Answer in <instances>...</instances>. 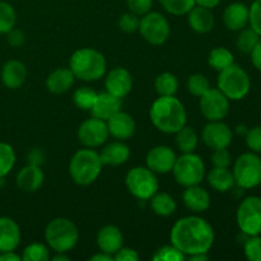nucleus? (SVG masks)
<instances>
[{
  "label": "nucleus",
  "instance_id": "cd10ccee",
  "mask_svg": "<svg viewBox=\"0 0 261 261\" xmlns=\"http://www.w3.org/2000/svg\"><path fill=\"white\" fill-rule=\"evenodd\" d=\"M208 184L219 193H227L236 185L233 172L228 167H214L208 173Z\"/></svg>",
  "mask_w": 261,
  "mask_h": 261
},
{
  "label": "nucleus",
  "instance_id": "e433bc0d",
  "mask_svg": "<svg viewBox=\"0 0 261 261\" xmlns=\"http://www.w3.org/2000/svg\"><path fill=\"white\" fill-rule=\"evenodd\" d=\"M50 259V251L43 244H31L23 250L22 260L24 261H47Z\"/></svg>",
  "mask_w": 261,
  "mask_h": 261
},
{
  "label": "nucleus",
  "instance_id": "6e6d98bb",
  "mask_svg": "<svg viewBox=\"0 0 261 261\" xmlns=\"http://www.w3.org/2000/svg\"><path fill=\"white\" fill-rule=\"evenodd\" d=\"M208 254H195V255H190L189 256V260L191 261H204L208 260Z\"/></svg>",
  "mask_w": 261,
  "mask_h": 261
},
{
  "label": "nucleus",
  "instance_id": "39448f33",
  "mask_svg": "<svg viewBox=\"0 0 261 261\" xmlns=\"http://www.w3.org/2000/svg\"><path fill=\"white\" fill-rule=\"evenodd\" d=\"M45 240L54 251L66 254L78 244L79 231L70 219L55 218L46 226Z\"/></svg>",
  "mask_w": 261,
  "mask_h": 261
},
{
  "label": "nucleus",
  "instance_id": "4468645a",
  "mask_svg": "<svg viewBox=\"0 0 261 261\" xmlns=\"http://www.w3.org/2000/svg\"><path fill=\"white\" fill-rule=\"evenodd\" d=\"M203 142L211 149H221L228 148L233 139V133L231 127L224 124L222 120L219 121H211L203 129Z\"/></svg>",
  "mask_w": 261,
  "mask_h": 261
},
{
  "label": "nucleus",
  "instance_id": "7ed1b4c3",
  "mask_svg": "<svg viewBox=\"0 0 261 261\" xmlns=\"http://www.w3.org/2000/svg\"><path fill=\"white\" fill-rule=\"evenodd\" d=\"M69 68L75 78L86 82L98 81L106 73V59L99 51L91 47L79 48L71 55Z\"/></svg>",
  "mask_w": 261,
  "mask_h": 261
},
{
  "label": "nucleus",
  "instance_id": "423d86ee",
  "mask_svg": "<svg viewBox=\"0 0 261 261\" xmlns=\"http://www.w3.org/2000/svg\"><path fill=\"white\" fill-rule=\"evenodd\" d=\"M251 88L250 76L237 64H232L224 70L219 71L218 89L229 99L240 101L249 94Z\"/></svg>",
  "mask_w": 261,
  "mask_h": 261
},
{
  "label": "nucleus",
  "instance_id": "f8f14e48",
  "mask_svg": "<svg viewBox=\"0 0 261 261\" xmlns=\"http://www.w3.org/2000/svg\"><path fill=\"white\" fill-rule=\"evenodd\" d=\"M200 111L209 121H219L228 115L229 99L218 88H209L200 96Z\"/></svg>",
  "mask_w": 261,
  "mask_h": 261
},
{
  "label": "nucleus",
  "instance_id": "864d4df0",
  "mask_svg": "<svg viewBox=\"0 0 261 261\" xmlns=\"http://www.w3.org/2000/svg\"><path fill=\"white\" fill-rule=\"evenodd\" d=\"M219 3L221 0H195V5H200V7L208 8V9H213Z\"/></svg>",
  "mask_w": 261,
  "mask_h": 261
},
{
  "label": "nucleus",
  "instance_id": "49530a36",
  "mask_svg": "<svg viewBox=\"0 0 261 261\" xmlns=\"http://www.w3.org/2000/svg\"><path fill=\"white\" fill-rule=\"evenodd\" d=\"M126 4L132 13L137 15H144L150 12L153 0H126Z\"/></svg>",
  "mask_w": 261,
  "mask_h": 261
},
{
  "label": "nucleus",
  "instance_id": "ddd939ff",
  "mask_svg": "<svg viewBox=\"0 0 261 261\" xmlns=\"http://www.w3.org/2000/svg\"><path fill=\"white\" fill-rule=\"evenodd\" d=\"M110 133L105 120L92 117L81 124L78 129V139L84 147L96 148L103 144Z\"/></svg>",
  "mask_w": 261,
  "mask_h": 261
},
{
  "label": "nucleus",
  "instance_id": "3c124183",
  "mask_svg": "<svg viewBox=\"0 0 261 261\" xmlns=\"http://www.w3.org/2000/svg\"><path fill=\"white\" fill-rule=\"evenodd\" d=\"M28 160H30V165L40 166L43 162V153L41 149H33L31 150L28 154Z\"/></svg>",
  "mask_w": 261,
  "mask_h": 261
},
{
  "label": "nucleus",
  "instance_id": "c756f323",
  "mask_svg": "<svg viewBox=\"0 0 261 261\" xmlns=\"http://www.w3.org/2000/svg\"><path fill=\"white\" fill-rule=\"evenodd\" d=\"M176 134V145L182 153H193L198 147V134L190 126H182Z\"/></svg>",
  "mask_w": 261,
  "mask_h": 261
},
{
  "label": "nucleus",
  "instance_id": "dca6fc26",
  "mask_svg": "<svg viewBox=\"0 0 261 261\" xmlns=\"http://www.w3.org/2000/svg\"><path fill=\"white\" fill-rule=\"evenodd\" d=\"M106 92L117 98H124L132 92L133 76L125 68H115L110 70L105 81Z\"/></svg>",
  "mask_w": 261,
  "mask_h": 261
},
{
  "label": "nucleus",
  "instance_id": "79ce46f5",
  "mask_svg": "<svg viewBox=\"0 0 261 261\" xmlns=\"http://www.w3.org/2000/svg\"><path fill=\"white\" fill-rule=\"evenodd\" d=\"M139 23H140L139 15L129 12V13H125V14H122L121 17H120L119 27L120 30L124 31V32L133 33L137 30H139Z\"/></svg>",
  "mask_w": 261,
  "mask_h": 261
},
{
  "label": "nucleus",
  "instance_id": "72a5a7b5",
  "mask_svg": "<svg viewBox=\"0 0 261 261\" xmlns=\"http://www.w3.org/2000/svg\"><path fill=\"white\" fill-rule=\"evenodd\" d=\"M17 22V13L9 3L0 2V35L9 32Z\"/></svg>",
  "mask_w": 261,
  "mask_h": 261
},
{
  "label": "nucleus",
  "instance_id": "f704fd0d",
  "mask_svg": "<svg viewBox=\"0 0 261 261\" xmlns=\"http://www.w3.org/2000/svg\"><path fill=\"white\" fill-rule=\"evenodd\" d=\"M97 92L93 91L89 87H81V88L76 89L73 94V101L75 103V106L81 110H88L92 109L94 101H96Z\"/></svg>",
  "mask_w": 261,
  "mask_h": 261
},
{
  "label": "nucleus",
  "instance_id": "ea45409f",
  "mask_svg": "<svg viewBox=\"0 0 261 261\" xmlns=\"http://www.w3.org/2000/svg\"><path fill=\"white\" fill-rule=\"evenodd\" d=\"M153 260L154 261H182L185 260V255L177 249V247L173 246L172 244L167 245V246H163L161 249H158L155 251V254L153 255Z\"/></svg>",
  "mask_w": 261,
  "mask_h": 261
},
{
  "label": "nucleus",
  "instance_id": "a18cd8bd",
  "mask_svg": "<svg viewBox=\"0 0 261 261\" xmlns=\"http://www.w3.org/2000/svg\"><path fill=\"white\" fill-rule=\"evenodd\" d=\"M250 9V27L254 28L257 33L261 36V0H255L249 7Z\"/></svg>",
  "mask_w": 261,
  "mask_h": 261
},
{
  "label": "nucleus",
  "instance_id": "7c9ffc66",
  "mask_svg": "<svg viewBox=\"0 0 261 261\" xmlns=\"http://www.w3.org/2000/svg\"><path fill=\"white\" fill-rule=\"evenodd\" d=\"M208 64L217 71H222L234 64L233 54L226 47H216L209 53Z\"/></svg>",
  "mask_w": 261,
  "mask_h": 261
},
{
  "label": "nucleus",
  "instance_id": "aec40b11",
  "mask_svg": "<svg viewBox=\"0 0 261 261\" xmlns=\"http://www.w3.org/2000/svg\"><path fill=\"white\" fill-rule=\"evenodd\" d=\"M120 110H121V98L112 96L109 92H103V93H97L91 112L93 117L107 121Z\"/></svg>",
  "mask_w": 261,
  "mask_h": 261
},
{
  "label": "nucleus",
  "instance_id": "5701e85b",
  "mask_svg": "<svg viewBox=\"0 0 261 261\" xmlns=\"http://www.w3.org/2000/svg\"><path fill=\"white\" fill-rule=\"evenodd\" d=\"M27 68L19 60H9L4 64L2 69L3 83L10 89H17L22 87L27 79Z\"/></svg>",
  "mask_w": 261,
  "mask_h": 261
},
{
  "label": "nucleus",
  "instance_id": "37998d69",
  "mask_svg": "<svg viewBox=\"0 0 261 261\" xmlns=\"http://www.w3.org/2000/svg\"><path fill=\"white\" fill-rule=\"evenodd\" d=\"M246 144L252 152L261 153V125L247 130Z\"/></svg>",
  "mask_w": 261,
  "mask_h": 261
},
{
  "label": "nucleus",
  "instance_id": "5fc2aeb1",
  "mask_svg": "<svg viewBox=\"0 0 261 261\" xmlns=\"http://www.w3.org/2000/svg\"><path fill=\"white\" fill-rule=\"evenodd\" d=\"M92 261H111L114 260V255H110L107 254V252H98V254L93 255V256L91 257Z\"/></svg>",
  "mask_w": 261,
  "mask_h": 261
},
{
  "label": "nucleus",
  "instance_id": "de8ad7c7",
  "mask_svg": "<svg viewBox=\"0 0 261 261\" xmlns=\"http://www.w3.org/2000/svg\"><path fill=\"white\" fill-rule=\"evenodd\" d=\"M114 260L116 261H138L139 260V254L134 249L129 247H121L114 254Z\"/></svg>",
  "mask_w": 261,
  "mask_h": 261
},
{
  "label": "nucleus",
  "instance_id": "c9c22d12",
  "mask_svg": "<svg viewBox=\"0 0 261 261\" xmlns=\"http://www.w3.org/2000/svg\"><path fill=\"white\" fill-rule=\"evenodd\" d=\"M15 163L14 149L8 143H0V178L13 170Z\"/></svg>",
  "mask_w": 261,
  "mask_h": 261
},
{
  "label": "nucleus",
  "instance_id": "1a4fd4ad",
  "mask_svg": "<svg viewBox=\"0 0 261 261\" xmlns=\"http://www.w3.org/2000/svg\"><path fill=\"white\" fill-rule=\"evenodd\" d=\"M125 184L134 198L139 200H149L160 189L155 173L148 167H134L127 172Z\"/></svg>",
  "mask_w": 261,
  "mask_h": 261
},
{
  "label": "nucleus",
  "instance_id": "6ab92c4d",
  "mask_svg": "<svg viewBox=\"0 0 261 261\" xmlns=\"http://www.w3.org/2000/svg\"><path fill=\"white\" fill-rule=\"evenodd\" d=\"M45 175L40 166L27 165L18 172L15 182L17 186L24 193H35L42 186Z\"/></svg>",
  "mask_w": 261,
  "mask_h": 261
},
{
  "label": "nucleus",
  "instance_id": "c85d7f7f",
  "mask_svg": "<svg viewBox=\"0 0 261 261\" xmlns=\"http://www.w3.org/2000/svg\"><path fill=\"white\" fill-rule=\"evenodd\" d=\"M150 208L157 216L170 217L176 212V201L170 194L157 191L150 198Z\"/></svg>",
  "mask_w": 261,
  "mask_h": 261
},
{
  "label": "nucleus",
  "instance_id": "bb28decb",
  "mask_svg": "<svg viewBox=\"0 0 261 261\" xmlns=\"http://www.w3.org/2000/svg\"><path fill=\"white\" fill-rule=\"evenodd\" d=\"M101 161L107 166L124 165L130 157V149L126 144L121 142H112L102 149Z\"/></svg>",
  "mask_w": 261,
  "mask_h": 261
},
{
  "label": "nucleus",
  "instance_id": "8fccbe9b",
  "mask_svg": "<svg viewBox=\"0 0 261 261\" xmlns=\"http://www.w3.org/2000/svg\"><path fill=\"white\" fill-rule=\"evenodd\" d=\"M250 55H251V61L252 64H254L255 68L259 71H261V37Z\"/></svg>",
  "mask_w": 261,
  "mask_h": 261
},
{
  "label": "nucleus",
  "instance_id": "09e8293b",
  "mask_svg": "<svg viewBox=\"0 0 261 261\" xmlns=\"http://www.w3.org/2000/svg\"><path fill=\"white\" fill-rule=\"evenodd\" d=\"M7 35H8L7 41H8V43L12 46V47H19V46H22L23 43H24L25 36L20 30L12 28V30L7 33Z\"/></svg>",
  "mask_w": 261,
  "mask_h": 261
},
{
  "label": "nucleus",
  "instance_id": "b1692460",
  "mask_svg": "<svg viewBox=\"0 0 261 261\" xmlns=\"http://www.w3.org/2000/svg\"><path fill=\"white\" fill-rule=\"evenodd\" d=\"M182 200L186 208L195 213L208 211L211 206V195L205 189L200 188L199 185L189 186L182 194Z\"/></svg>",
  "mask_w": 261,
  "mask_h": 261
},
{
  "label": "nucleus",
  "instance_id": "4c0bfd02",
  "mask_svg": "<svg viewBox=\"0 0 261 261\" xmlns=\"http://www.w3.org/2000/svg\"><path fill=\"white\" fill-rule=\"evenodd\" d=\"M160 3L165 10L173 15L188 14L195 7V0H160Z\"/></svg>",
  "mask_w": 261,
  "mask_h": 261
},
{
  "label": "nucleus",
  "instance_id": "2f4dec72",
  "mask_svg": "<svg viewBox=\"0 0 261 261\" xmlns=\"http://www.w3.org/2000/svg\"><path fill=\"white\" fill-rule=\"evenodd\" d=\"M154 88L160 96H175L178 88V81L173 74L162 73L155 78Z\"/></svg>",
  "mask_w": 261,
  "mask_h": 261
},
{
  "label": "nucleus",
  "instance_id": "412c9836",
  "mask_svg": "<svg viewBox=\"0 0 261 261\" xmlns=\"http://www.w3.org/2000/svg\"><path fill=\"white\" fill-rule=\"evenodd\" d=\"M19 242V226L12 218L0 217V252L14 251Z\"/></svg>",
  "mask_w": 261,
  "mask_h": 261
},
{
  "label": "nucleus",
  "instance_id": "a878e982",
  "mask_svg": "<svg viewBox=\"0 0 261 261\" xmlns=\"http://www.w3.org/2000/svg\"><path fill=\"white\" fill-rule=\"evenodd\" d=\"M75 75L70 68H59L54 70L46 79V87L54 94L65 93L71 88Z\"/></svg>",
  "mask_w": 261,
  "mask_h": 261
},
{
  "label": "nucleus",
  "instance_id": "20e7f679",
  "mask_svg": "<svg viewBox=\"0 0 261 261\" xmlns=\"http://www.w3.org/2000/svg\"><path fill=\"white\" fill-rule=\"evenodd\" d=\"M102 163L98 153L93 149H79L74 153L69 163V173L76 185L87 186L93 184L101 175Z\"/></svg>",
  "mask_w": 261,
  "mask_h": 261
},
{
  "label": "nucleus",
  "instance_id": "c03bdc74",
  "mask_svg": "<svg viewBox=\"0 0 261 261\" xmlns=\"http://www.w3.org/2000/svg\"><path fill=\"white\" fill-rule=\"evenodd\" d=\"M212 162L214 167H229L232 165V155L227 148L214 149L212 154Z\"/></svg>",
  "mask_w": 261,
  "mask_h": 261
},
{
  "label": "nucleus",
  "instance_id": "a19ab883",
  "mask_svg": "<svg viewBox=\"0 0 261 261\" xmlns=\"http://www.w3.org/2000/svg\"><path fill=\"white\" fill-rule=\"evenodd\" d=\"M245 256L250 261H261V236H249L244 245Z\"/></svg>",
  "mask_w": 261,
  "mask_h": 261
},
{
  "label": "nucleus",
  "instance_id": "6e6552de",
  "mask_svg": "<svg viewBox=\"0 0 261 261\" xmlns=\"http://www.w3.org/2000/svg\"><path fill=\"white\" fill-rule=\"evenodd\" d=\"M232 172L240 189L257 188L261 184V158L255 152L244 153L236 160Z\"/></svg>",
  "mask_w": 261,
  "mask_h": 261
},
{
  "label": "nucleus",
  "instance_id": "4be33fe9",
  "mask_svg": "<svg viewBox=\"0 0 261 261\" xmlns=\"http://www.w3.org/2000/svg\"><path fill=\"white\" fill-rule=\"evenodd\" d=\"M122 242H124V237H122L121 231L119 227L112 226V224L102 227L97 233V245L99 250L110 255H114L117 250L121 249Z\"/></svg>",
  "mask_w": 261,
  "mask_h": 261
},
{
  "label": "nucleus",
  "instance_id": "9b49d317",
  "mask_svg": "<svg viewBox=\"0 0 261 261\" xmlns=\"http://www.w3.org/2000/svg\"><path fill=\"white\" fill-rule=\"evenodd\" d=\"M140 35L150 45H162L168 40L171 27L165 15L158 12H148L139 23Z\"/></svg>",
  "mask_w": 261,
  "mask_h": 261
},
{
  "label": "nucleus",
  "instance_id": "4d7b16f0",
  "mask_svg": "<svg viewBox=\"0 0 261 261\" xmlns=\"http://www.w3.org/2000/svg\"><path fill=\"white\" fill-rule=\"evenodd\" d=\"M54 261H68L69 256L64 255V252H56L55 256L53 257Z\"/></svg>",
  "mask_w": 261,
  "mask_h": 261
},
{
  "label": "nucleus",
  "instance_id": "393cba45",
  "mask_svg": "<svg viewBox=\"0 0 261 261\" xmlns=\"http://www.w3.org/2000/svg\"><path fill=\"white\" fill-rule=\"evenodd\" d=\"M188 22L191 30L198 33H208L214 27V15L212 9L195 5L188 13Z\"/></svg>",
  "mask_w": 261,
  "mask_h": 261
},
{
  "label": "nucleus",
  "instance_id": "f03ea898",
  "mask_svg": "<svg viewBox=\"0 0 261 261\" xmlns=\"http://www.w3.org/2000/svg\"><path fill=\"white\" fill-rule=\"evenodd\" d=\"M150 120L160 132L175 134L186 125V110L175 96H160L150 107Z\"/></svg>",
  "mask_w": 261,
  "mask_h": 261
},
{
  "label": "nucleus",
  "instance_id": "58836bf2",
  "mask_svg": "<svg viewBox=\"0 0 261 261\" xmlns=\"http://www.w3.org/2000/svg\"><path fill=\"white\" fill-rule=\"evenodd\" d=\"M211 88L208 78L203 74H193L188 79V89L193 96L200 97Z\"/></svg>",
  "mask_w": 261,
  "mask_h": 261
},
{
  "label": "nucleus",
  "instance_id": "2eb2a0df",
  "mask_svg": "<svg viewBox=\"0 0 261 261\" xmlns=\"http://www.w3.org/2000/svg\"><path fill=\"white\" fill-rule=\"evenodd\" d=\"M176 154L170 147L157 145L152 148L147 154V167L154 173L172 172L173 165L176 162Z\"/></svg>",
  "mask_w": 261,
  "mask_h": 261
},
{
  "label": "nucleus",
  "instance_id": "a211bd4d",
  "mask_svg": "<svg viewBox=\"0 0 261 261\" xmlns=\"http://www.w3.org/2000/svg\"><path fill=\"white\" fill-rule=\"evenodd\" d=\"M250 20V9L244 3H232L224 9L223 22L229 31H241L247 27Z\"/></svg>",
  "mask_w": 261,
  "mask_h": 261
},
{
  "label": "nucleus",
  "instance_id": "603ef678",
  "mask_svg": "<svg viewBox=\"0 0 261 261\" xmlns=\"http://www.w3.org/2000/svg\"><path fill=\"white\" fill-rule=\"evenodd\" d=\"M19 260H22V256L15 254L14 251L0 252V261H19Z\"/></svg>",
  "mask_w": 261,
  "mask_h": 261
},
{
  "label": "nucleus",
  "instance_id": "9d476101",
  "mask_svg": "<svg viewBox=\"0 0 261 261\" xmlns=\"http://www.w3.org/2000/svg\"><path fill=\"white\" fill-rule=\"evenodd\" d=\"M237 224L246 236L261 234V198L247 196L241 201L236 214Z\"/></svg>",
  "mask_w": 261,
  "mask_h": 261
},
{
  "label": "nucleus",
  "instance_id": "13d9d810",
  "mask_svg": "<svg viewBox=\"0 0 261 261\" xmlns=\"http://www.w3.org/2000/svg\"><path fill=\"white\" fill-rule=\"evenodd\" d=\"M236 129H239V133H244V134L246 135V133H247L246 126H244V125H239V126H237Z\"/></svg>",
  "mask_w": 261,
  "mask_h": 261
},
{
  "label": "nucleus",
  "instance_id": "473e14b6",
  "mask_svg": "<svg viewBox=\"0 0 261 261\" xmlns=\"http://www.w3.org/2000/svg\"><path fill=\"white\" fill-rule=\"evenodd\" d=\"M261 36L254 28L251 27H245L244 30L240 31V35L237 37V47L241 53L244 54H251V51L254 50V47L256 46V43L259 42Z\"/></svg>",
  "mask_w": 261,
  "mask_h": 261
},
{
  "label": "nucleus",
  "instance_id": "f257e3e1",
  "mask_svg": "<svg viewBox=\"0 0 261 261\" xmlns=\"http://www.w3.org/2000/svg\"><path fill=\"white\" fill-rule=\"evenodd\" d=\"M170 237L171 244L185 256L208 254L214 244V229L205 219L190 216L173 224Z\"/></svg>",
  "mask_w": 261,
  "mask_h": 261
},
{
  "label": "nucleus",
  "instance_id": "f3484780",
  "mask_svg": "<svg viewBox=\"0 0 261 261\" xmlns=\"http://www.w3.org/2000/svg\"><path fill=\"white\" fill-rule=\"evenodd\" d=\"M106 124L110 134L120 140L132 138L135 133V127H137L134 119L126 112H122L121 110L116 112L114 116L110 117Z\"/></svg>",
  "mask_w": 261,
  "mask_h": 261
},
{
  "label": "nucleus",
  "instance_id": "0eeeda50",
  "mask_svg": "<svg viewBox=\"0 0 261 261\" xmlns=\"http://www.w3.org/2000/svg\"><path fill=\"white\" fill-rule=\"evenodd\" d=\"M173 177L176 182L181 186L199 185L205 175V166L203 160L195 153H184L176 158L172 168Z\"/></svg>",
  "mask_w": 261,
  "mask_h": 261
}]
</instances>
